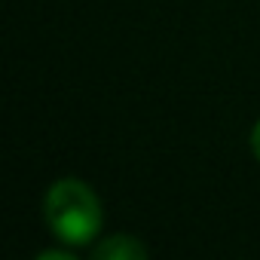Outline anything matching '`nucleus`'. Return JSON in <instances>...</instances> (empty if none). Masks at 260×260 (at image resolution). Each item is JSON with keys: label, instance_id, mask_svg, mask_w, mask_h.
Listing matches in <instances>:
<instances>
[{"label": "nucleus", "instance_id": "obj_3", "mask_svg": "<svg viewBox=\"0 0 260 260\" xmlns=\"http://www.w3.org/2000/svg\"><path fill=\"white\" fill-rule=\"evenodd\" d=\"M40 260H74V257H71L68 251H43Z\"/></svg>", "mask_w": 260, "mask_h": 260}, {"label": "nucleus", "instance_id": "obj_2", "mask_svg": "<svg viewBox=\"0 0 260 260\" xmlns=\"http://www.w3.org/2000/svg\"><path fill=\"white\" fill-rule=\"evenodd\" d=\"M144 254H147L144 245H138L132 236H113V239L101 242L92 257H95V260H138V257H144Z\"/></svg>", "mask_w": 260, "mask_h": 260}, {"label": "nucleus", "instance_id": "obj_1", "mask_svg": "<svg viewBox=\"0 0 260 260\" xmlns=\"http://www.w3.org/2000/svg\"><path fill=\"white\" fill-rule=\"evenodd\" d=\"M43 217L49 230L68 245H89L101 230L98 196L74 178L49 187V193L43 196Z\"/></svg>", "mask_w": 260, "mask_h": 260}, {"label": "nucleus", "instance_id": "obj_4", "mask_svg": "<svg viewBox=\"0 0 260 260\" xmlns=\"http://www.w3.org/2000/svg\"><path fill=\"white\" fill-rule=\"evenodd\" d=\"M251 150H254V156L260 159V122L254 125V132H251Z\"/></svg>", "mask_w": 260, "mask_h": 260}]
</instances>
